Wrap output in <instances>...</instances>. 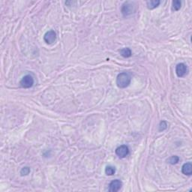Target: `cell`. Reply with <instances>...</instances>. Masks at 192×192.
I'll use <instances>...</instances> for the list:
<instances>
[{
	"label": "cell",
	"mask_w": 192,
	"mask_h": 192,
	"mask_svg": "<svg viewBox=\"0 0 192 192\" xmlns=\"http://www.w3.org/2000/svg\"><path fill=\"white\" fill-rule=\"evenodd\" d=\"M115 153L119 158H124L129 154V149L126 145H122L116 148Z\"/></svg>",
	"instance_id": "cell-4"
},
{
	"label": "cell",
	"mask_w": 192,
	"mask_h": 192,
	"mask_svg": "<svg viewBox=\"0 0 192 192\" xmlns=\"http://www.w3.org/2000/svg\"><path fill=\"white\" fill-rule=\"evenodd\" d=\"M135 5L132 2H126L122 5L121 12L124 16H129L135 12Z\"/></svg>",
	"instance_id": "cell-2"
},
{
	"label": "cell",
	"mask_w": 192,
	"mask_h": 192,
	"mask_svg": "<svg viewBox=\"0 0 192 192\" xmlns=\"http://www.w3.org/2000/svg\"><path fill=\"white\" fill-rule=\"evenodd\" d=\"M172 4V9L173 11H179L182 7V2H181V1H179V0H175V1L173 2Z\"/></svg>",
	"instance_id": "cell-11"
},
{
	"label": "cell",
	"mask_w": 192,
	"mask_h": 192,
	"mask_svg": "<svg viewBox=\"0 0 192 192\" xmlns=\"http://www.w3.org/2000/svg\"><path fill=\"white\" fill-rule=\"evenodd\" d=\"M167 129V123L165 121H161L160 122L159 125V131L160 132H162V131H164L165 129Z\"/></svg>",
	"instance_id": "cell-15"
},
{
	"label": "cell",
	"mask_w": 192,
	"mask_h": 192,
	"mask_svg": "<svg viewBox=\"0 0 192 192\" xmlns=\"http://www.w3.org/2000/svg\"><path fill=\"white\" fill-rule=\"evenodd\" d=\"M131 76L126 72H122L118 74L116 77V84L120 89H124L128 87L131 84Z\"/></svg>",
	"instance_id": "cell-1"
},
{
	"label": "cell",
	"mask_w": 192,
	"mask_h": 192,
	"mask_svg": "<svg viewBox=\"0 0 192 192\" xmlns=\"http://www.w3.org/2000/svg\"><path fill=\"white\" fill-rule=\"evenodd\" d=\"M182 173L187 176H191L192 174V164L191 163H185L182 167Z\"/></svg>",
	"instance_id": "cell-8"
},
{
	"label": "cell",
	"mask_w": 192,
	"mask_h": 192,
	"mask_svg": "<svg viewBox=\"0 0 192 192\" xmlns=\"http://www.w3.org/2000/svg\"><path fill=\"white\" fill-rule=\"evenodd\" d=\"M44 40L48 44H53L57 40V33L53 30H50L44 34Z\"/></svg>",
	"instance_id": "cell-5"
},
{
	"label": "cell",
	"mask_w": 192,
	"mask_h": 192,
	"mask_svg": "<svg viewBox=\"0 0 192 192\" xmlns=\"http://www.w3.org/2000/svg\"><path fill=\"white\" fill-rule=\"evenodd\" d=\"M116 172V169L114 167H112V166H108L105 169V173L108 176H113V174Z\"/></svg>",
	"instance_id": "cell-12"
},
{
	"label": "cell",
	"mask_w": 192,
	"mask_h": 192,
	"mask_svg": "<svg viewBox=\"0 0 192 192\" xmlns=\"http://www.w3.org/2000/svg\"><path fill=\"white\" fill-rule=\"evenodd\" d=\"M160 5V1L158 0H151V1H147L146 2V5L147 8L150 10H153V9H156Z\"/></svg>",
	"instance_id": "cell-10"
},
{
	"label": "cell",
	"mask_w": 192,
	"mask_h": 192,
	"mask_svg": "<svg viewBox=\"0 0 192 192\" xmlns=\"http://www.w3.org/2000/svg\"><path fill=\"white\" fill-rule=\"evenodd\" d=\"M30 173V168L29 167H24L21 169L20 170V174L21 176H26L28 174H29Z\"/></svg>",
	"instance_id": "cell-14"
},
{
	"label": "cell",
	"mask_w": 192,
	"mask_h": 192,
	"mask_svg": "<svg viewBox=\"0 0 192 192\" xmlns=\"http://www.w3.org/2000/svg\"><path fill=\"white\" fill-rule=\"evenodd\" d=\"M120 54H121L122 57H123L124 58H129V57H132V52L130 48L129 47H125V48H122L119 50Z\"/></svg>",
	"instance_id": "cell-9"
},
{
	"label": "cell",
	"mask_w": 192,
	"mask_h": 192,
	"mask_svg": "<svg viewBox=\"0 0 192 192\" xmlns=\"http://www.w3.org/2000/svg\"><path fill=\"white\" fill-rule=\"evenodd\" d=\"M21 87L24 89H29V88L32 87L34 84V79L31 75H26L21 79L20 82Z\"/></svg>",
	"instance_id": "cell-3"
},
{
	"label": "cell",
	"mask_w": 192,
	"mask_h": 192,
	"mask_svg": "<svg viewBox=\"0 0 192 192\" xmlns=\"http://www.w3.org/2000/svg\"><path fill=\"white\" fill-rule=\"evenodd\" d=\"M176 73L179 77H182L188 73V68L184 63H180L176 67Z\"/></svg>",
	"instance_id": "cell-6"
},
{
	"label": "cell",
	"mask_w": 192,
	"mask_h": 192,
	"mask_svg": "<svg viewBox=\"0 0 192 192\" xmlns=\"http://www.w3.org/2000/svg\"><path fill=\"white\" fill-rule=\"evenodd\" d=\"M179 161H180V158L177 156H173L168 158L167 161V163H169L170 164H176L179 162Z\"/></svg>",
	"instance_id": "cell-13"
},
{
	"label": "cell",
	"mask_w": 192,
	"mask_h": 192,
	"mask_svg": "<svg viewBox=\"0 0 192 192\" xmlns=\"http://www.w3.org/2000/svg\"><path fill=\"white\" fill-rule=\"evenodd\" d=\"M122 186V182L119 180H113L109 185V191L110 192H116L119 191Z\"/></svg>",
	"instance_id": "cell-7"
}]
</instances>
